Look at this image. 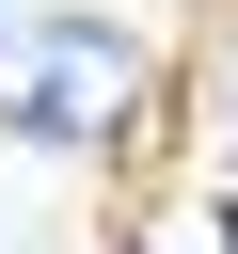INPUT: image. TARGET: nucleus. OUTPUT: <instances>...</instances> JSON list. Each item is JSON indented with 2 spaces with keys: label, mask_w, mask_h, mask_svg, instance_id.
<instances>
[{
  "label": "nucleus",
  "mask_w": 238,
  "mask_h": 254,
  "mask_svg": "<svg viewBox=\"0 0 238 254\" xmlns=\"http://www.w3.org/2000/svg\"><path fill=\"white\" fill-rule=\"evenodd\" d=\"M127 95H143V48L111 16H32L0 48V127H32V143H95V127H127Z\"/></svg>",
  "instance_id": "f257e3e1"
}]
</instances>
